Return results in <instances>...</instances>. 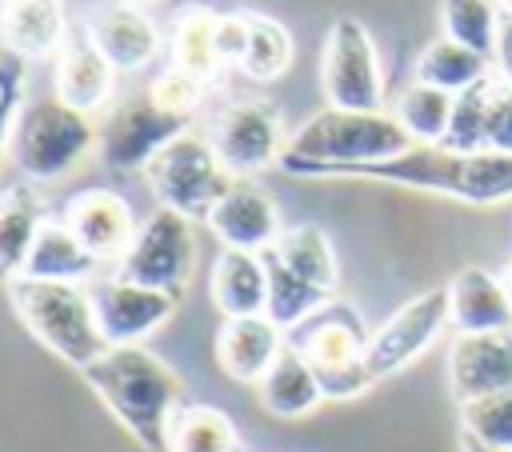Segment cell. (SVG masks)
<instances>
[{
	"instance_id": "obj_1",
	"label": "cell",
	"mask_w": 512,
	"mask_h": 452,
	"mask_svg": "<svg viewBox=\"0 0 512 452\" xmlns=\"http://www.w3.org/2000/svg\"><path fill=\"white\" fill-rule=\"evenodd\" d=\"M80 376L144 452H164L168 424L184 404V384L156 352L144 344L104 348Z\"/></svg>"
},
{
	"instance_id": "obj_2",
	"label": "cell",
	"mask_w": 512,
	"mask_h": 452,
	"mask_svg": "<svg viewBox=\"0 0 512 452\" xmlns=\"http://www.w3.org/2000/svg\"><path fill=\"white\" fill-rule=\"evenodd\" d=\"M408 132L392 120V112H352L324 104L288 136L280 168L288 176H344L364 164H384L408 152Z\"/></svg>"
},
{
	"instance_id": "obj_3",
	"label": "cell",
	"mask_w": 512,
	"mask_h": 452,
	"mask_svg": "<svg viewBox=\"0 0 512 452\" xmlns=\"http://www.w3.org/2000/svg\"><path fill=\"white\" fill-rule=\"evenodd\" d=\"M340 180H380L392 188H412L428 196H448L460 204H508L512 200V156L508 152H452L444 144H412L408 152L384 160V164H364L344 172Z\"/></svg>"
},
{
	"instance_id": "obj_4",
	"label": "cell",
	"mask_w": 512,
	"mask_h": 452,
	"mask_svg": "<svg viewBox=\"0 0 512 452\" xmlns=\"http://www.w3.org/2000/svg\"><path fill=\"white\" fill-rule=\"evenodd\" d=\"M8 304L20 316V324L64 364L88 368L108 344L96 328L88 284H64V280H12Z\"/></svg>"
},
{
	"instance_id": "obj_5",
	"label": "cell",
	"mask_w": 512,
	"mask_h": 452,
	"mask_svg": "<svg viewBox=\"0 0 512 452\" xmlns=\"http://www.w3.org/2000/svg\"><path fill=\"white\" fill-rule=\"evenodd\" d=\"M368 336L372 332L364 316L348 300L332 296L324 308H316L304 324L288 332V344L316 368L324 400H356L376 384V376L364 364Z\"/></svg>"
},
{
	"instance_id": "obj_6",
	"label": "cell",
	"mask_w": 512,
	"mask_h": 452,
	"mask_svg": "<svg viewBox=\"0 0 512 452\" xmlns=\"http://www.w3.org/2000/svg\"><path fill=\"white\" fill-rule=\"evenodd\" d=\"M100 128L60 96L32 100L12 132V160L28 180H60L88 160Z\"/></svg>"
},
{
	"instance_id": "obj_7",
	"label": "cell",
	"mask_w": 512,
	"mask_h": 452,
	"mask_svg": "<svg viewBox=\"0 0 512 452\" xmlns=\"http://www.w3.org/2000/svg\"><path fill=\"white\" fill-rule=\"evenodd\" d=\"M144 180L156 192V204H168L192 220H208V212L236 184V176L216 156L212 140L192 128L152 156V164L144 168Z\"/></svg>"
},
{
	"instance_id": "obj_8",
	"label": "cell",
	"mask_w": 512,
	"mask_h": 452,
	"mask_svg": "<svg viewBox=\"0 0 512 452\" xmlns=\"http://www.w3.org/2000/svg\"><path fill=\"white\" fill-rule=\"evenodd\" d=\"M320 92L332 108L384 112V64L372 32L356 16H336L320 48Z\"/></svg>"
},
{
	"instance_id": "obj_9",
	"label": "cell",
	"mask_w": 512,
	"mask_h": 452,
	"mask_svg": "<svg viewBox=\"0 0 512 452\" xmlns=\"http://www.w3.org/2000/svg\"><path fill=\"white\" fill-rule=\"evenodd\" d=\"M192 268H196V220L168 204H156L140 220L128 252L116 264V276L180 296L184 284L192 280Z\"/></svg>"
},
{
	"instance_id": "obj_10",
	"label": "cell",
	"mask_w": 512,
	"mask_h": 452,
	"mask_svg": "<svg viewBox=\"0 0 512 452\" xmlns=\"http://www.w3.org/2000/svg\"><path fill=\"white\" fill-rule=\"evenodd\" d=\"M208 140L232 176H256L272 164L280 168L288 124L280 104H272L268 96H232L224 108H216Z\"/></svg>"
},
{
	"instance_id": "obj_11",
	"label": "cell",
	"mask_w": 512,
	"mask_h": 452,
	"mask_svg": "<svg viewBox=\"0 0 512 452\" xmlns=\"http://www.w3.org/2000/svg\"><path fill=\"white\" fill-rule=\"evenodd\" d=\"M452 328V316H448V288H424L416 296H408L400 308H392L384 316V324L372 328L368 336V352H364V364L368 372L380 380L412 368L444 332Z\"/></svg>"
},
{
	"instance_id": "obj_12",
	"label": "cell",
	"mask_w": 512,
	"mask_h": 452,
	"mask_svg": "<svg viewBox=\"0 0 512 452\" xmlns=\"http://www.w3.org/2000/svg\"><path fill=\"white\" fill-rule=\"evenodd\" d=\"M188 124L192 120L164 112L144 92V96H132L108 112V120L100 124L96 152L112 172H144L160 148H168L176 136L188 132Z\"/></svg>"
},
{
	"instance_id": "obj_13",
	"label": "cell",
	"mask_w": 512,
	"mask_h": 452,
	"mask_svg": "<svg viewBox=\"0 0 512 452\" xmlns=\"http://www.w3.org/2000/svg\"><path fill=\"white\" fill-rule=\"evenodd\" d=\"M88 296H92L96 328H100V336H104L108 348L144 344L152 332H160L172 320V312L180 304V296L160 292V288L132 284V280L116 276V272L88 280Z\"/></svg>"
},
{
	"instance_id": "obj_14",
	"label": "cell",
	"mask_w": 512,
	"mask_h": 452,
	"mask_svg": "<svg viewBox=\"0 0 512 452\" xmlns=\"http://www.w3.org/2000/svg\"><path fill=\"white\" fill-rule=\"evenodd\" d=\"M448 392L460 404L512 388V328L500 332H456L448 344Z\"/></svg>"
},
{
	"instance_id": "obj_15",
	"label": "cell",
	"mask_w": 512,
	"mask_h": 452,
	"mask_svg": "<svg viewBox=\"0 0 512 452\" xmlns=\"http://www.w3.org/2000/svg\"><path fill=\"white\" fill-rule=\"evenodd\" d=\"M84 32L96 40V48L112 60L116 72H144L168 48V36L160 32V24L140 4H128V0H112L96 8L84 20Z\"/></svg>"
},
{
	"instance_id": "obj_16",
	"label": "cell",
	"mask_w": 512,
	"mask_h": 452,
	"mask_svg": "<svg viewBox=\"0 0 512 452\" xmlns=\"http://www.w3.org/2000/svg\"><path fill=\"white\" fill-rule=\"evenodd\" d=\"M208 228L224 248L268 252L288 224H284L276 200L252 176H236V184L224 192V200L208 212Z\"/></svg>"
},
{
	"instance_id": "obj_17",
	"label": "cell",
	"mask_w": 512,
	"mask_h": 452,
	"mask_svg": "<svg viewBox=\"0 0 512 452\" xmlns=\"http://www.w3.org/2000/svg\"><path fill=\"white\" fill-rule=\"evenodd\" d=\"M60 220L80 236V244L96 256V264H120V256L128 252V244L140 228L128 196H120L112 188H84V192L68 196Z\"/></svg>"
},
{
	"instance_id": "obj_18",
	"label": "cell",
	"mask_w": 512,
	"mask_h": 452,
	"mask_svg": "<svg viewBox=\"0 0 512 452\" xmlns=\"http://www.w3.org/2000/svg\"><path fill=\"white\" fill-rule=\"evenodd\" d=\"M288 332L272 316H232L216 332V364L236 384H260L264 372L284 352Z\"/></svg>"
},
{
	"instance_id": "obj_19",
	"label": "cell",
	"mask_w": 512,
	"mask_h": 452,
	"mask_svg": "<svg viewBox=\"0 0 512 452\" xmlns=\"http://www.w3.org/2000/svg\"><path fill=\"white\" fill-rule=\"evenodd\" d=\"M72 40L64 0H0V48L32 60H56Z\"/></svg>"
},
{
	"instance_id": "obj_20",
	"label": "cell",
	"mask_w": 512,
	"mask_h": 452,
	"mask_svg": "<svg viewBox=\"0 0 512 452\" xmlns=\"http://www.w3.org/2000/svg\"><path fill=\"white\" fill-rule=\"evenodd\" d=\"M116 68L112 60L96 48V40L88 32H72V40L64 44V52L56 56L52 64V92L72 104L76 112L92 116L100 112L108 100H112V88H116Z\"/></svg>"
},
{
	"instance_id": "obj_21",
	"label": "cell",
	"mask_w": 512,
	"mask_h": 452,
	"mask_svg": "<svg viewBox=\"0 0 512 452\" xmlns=\"http://www.w3.org/2000/svg\"><path fill=\"white\" fill-rule=\"evenodd\" d=\"M444 288H448L452 332H500V328H512V300H508V288H504L500 272L468 264Z\"/></svg>"
},
{
	"instance_id": "obj_22",
	"label": "cell",
	"mask_w": 512,
	"mask_h": 452,
	"mask_svg": "<svg viewBox=\"0 0 512 452\" xmlns=\"http://www.w3.org/2000/svg\"><path fill=\"white\" fill-rule=\"evenodd\" d=\"M216 8L208 4H184L172 20H168V64L180 68V72H192L200 76L204 84H216L228 64L220 60V48H216Z\"/></svg>"
},
{
	"instance_id": "obj_23",
	"label": "cell",
	"mask_w": 512,
	"mask_h": 452,
	"mask_svg": "<svg viewBox=\"0 0 512 452\" xmlns=\"http://www.w3.org/2000/svg\"><path fill=\"white\" fill-rule=\"evenodd\" d=\"M212 304L224 320L232 316H260L268 308V264L264 252H236L224 248L208 276Z\"/></svg>"
},
{
	"instance_id": "obj_24",
	"label": "cell",
	"mask_w": 512,
	"mask_h": 452,
	"mask_svg": "<svg viewBox=\"0 0 512 452\" xmlns=\"http://www.w3.org/2000/svg\"><path fill=\"white\" fill-rule=\"evenodd\" d=\"M48 212L36 188L28 184H4L0 188V284L8 288L12 280L24 276L28 252L36 244V232L44 228Z\"/></svg>"
},
{
	"instance_id": "obj_25",
	"label": "cell",
	"mask_w": 512,
	"mask_h": 452,
	"mask_svg": "<svg viewBox=\"0 0 512 452\" xmlns=\"http://www.w3.org/2000/svg\"><path fill=\"white\" fill-rule=\"evenodd\" d=\"M256 396H260L264 412H272L280 420H304L324 404V388H320L316 368L292 344H284L276 364L264 372V380L256 384Z\"/></svg>"
},
{
	"instance_id": "obj_26",
	"label": "cell",
	"mask_w": 512,
	"mask_h": 452,
	"mask_svg": "<svg viewBox=\"0 0 512 452\" xmlns=\"http://www.w3.org/2000/svg\"><path fill=\"white\" fill-rule=\"evenodd\" d=\"M96 256L80 244V236L64 224V220H44V228L36 232V244L28 252L24 276L28 280H64V284H88L96 280Z\"/></svg>"
},
{
	"instance_id": "obj_27",
	"label": "cell",
	"mask_w": 512,
	"mask_h": 452,
	"mask_svg": "<svg viewBox=\"0 0 512 452\" xmlns=\"http://www.w3.org/2000/svg\"><path fill=\"white\" fill-rule=\"evenodd\" d=\"M268 252L280 264H288L296 276H304L308 284H316L328 296H336V288H340V260H336L332 236L320 224H288Z\"/></svg>"
},
{
	"instance_id": "obj_28",
	"label": "cell",
	"mask_w": 512,
	"mask_h": 452,
	"mask_svg": "<svg viewBox=\"0 0 512 452\" xmlns=\"http://www.w3.org/2000/svg\"><path fill=\"white\" fill-rule=\"evenodd\" d=\"M164 452H244V436L224 408L184 400L168 424Z\"/></svg>"
},
{
	"instance_id": "obj_29",
	"label": "cell",
	"mask_w": 512,
	"mask_h": 452,
	"mask_svg": "<svg viewBox=\"0 0 512 452\" xmlns=\"http://www.w3.org/2000/svg\"><path fill=\"white\" fill-rule=\"evenodd\" d=\"M488 76H492V60L456 44V40H448V36H436L432 44H424L420 56H416V68H412V80L432 84V88L452 92V96L488 80Z\"/></svg>"
},
{
	"instance_id": "obj_30",
	"label": "cell",
	"mask_w": 512,
	"mask_h": 452,
	"mask_svg": "<svg viewBox=\"0 0 512 452\" xmlns=\"http://www.w3.org/2000/svg\"><path fill=\"white\" fill-rule=\"evenodd\" d=\"M392 120L408 132L412 144H444L448 120H452V92H440L432 84L408 80L392 96Z\"/></svg>"
},
{
	"instance_id": "obj_31",
	"label": "cell",
	"mask_w": 512,
	"mask_h": 452,
	"mask_svg": "<svg viewBox=\"0 0 512 452\" xmlns=\"http://www.w3.org/2000/svg\"><path fill=\"white\" fill-rule=\"evenodd\" d=\"M244 16H248V44L236 68L256 84H272L292 68V56H296L292 32L268 12H244Z\"/></svg>"
},
{
	"instance_id": "obj_32",
	"label": "cell",
	"mask_w": 512,
	"mask_h": 452,
	"mask_svg": "<svg viewBox=\"0 0 512 452\" xmlns=\"http://www.w3.org/2000/svg\"><path fill=\"white\" fill-rule=\"evenodd\" d=\"M264 264H268V308L264 316H272L284 332H292L296 324H304L316 308H324L332 296L316 284H308L304 276H296L288 264H280L272 252H264Z\"/></svg>"
},
{
	"instance_id": "obj_33",
	"label": "cell",
	"mask_w": 512,
	"mask_h": 452,
	"mask_svg": "<svg viewBox=\"0 0 512 452\" xmlns=\"http://www.w3.org/2000/svg\"><path fill=\"white\" fill-rule=\"evenodd\" d=\"M504 0H440V36L492 60Z\"/></svg>"
},
{
	"instance_id": "obj_34",
	"label": "cell",
	"mask_w": 512,
	"mask_h": 452,
	"mask_svg": "<svg viewBox=\"0 0 512 452\" xmlns=\"http://www.w3.org/2000/svg\"><path fill=\"white\" fill-rule=\"evenodd\" d=\"M492 88H496V76H488V80H480V84H472V88L452 96V120H448L444 148H452V152H480L484 148Z\"/></svg>"
},
{
	"instance_id": "obj_35",
	"label": "cell",
	"mask_w": 512,
	"mask_h": 452,
	"mask_svg": "<svg viewBox=\"0 0 512 452\" xmlns=\"http://www.w3.org/2000/svg\"><path fill=\"white\" fill-rule=\"evenodd\" d=\"M460 432L492 448H512V388L460 404Z\"/></svg>"
},
{
	"instance_id": "obj_36",
	"label": "cell",
	"mask_w": 512,
	"mask_h": 452,
	"mask_svg": "<svg viewBox=\"0 0 512 452\" xmlns=\"http://www.w3.org/2000/svg\"><path fill=\"white\" fill-rule=\"evenodd\" d=\"M208 88L212 84H204L200 76H192V72H180V68H164L152 84H148V96L164 108V112H172V116H184V120H192L200 108H204V100H208Z\"/></svg>"
},
{
	"instance_id": "obj_37",
	"label": "cell",
	"mask_w": 512,
	"mask_h": 452,
	"mask_svg": "<svg viewBox=\"0 0 512 452\" xmlns=\"http://www.w3.org/2000/svg\"><path fill=\"white\" fill-rule=\"evenodd\" d=\"M24 88H28V60L0 48V156L4 148H12V132L28 108Z\"/></svg>"
},
{
	"instance_id": "obj_38",
	"label": "cell",
	"mask_w": 512,
	"mask_h": 452,
	"mask_svg": "<svg viewBox=\"0 0 512 452\" xmlns=\"http://www.w3.org/2000/svg\"><path fill=\"white\" fill-rule=\"evenodd\" d=\"M484 148L508 152L512 156V84L496 80L492 104H488V128H484Z\"/></svg>"
},
{
	"instance_id": "obj_39",
	"label": "cell",
	"mask_w": 512,
	"mask_h": 452,
	"mask_svg": "<svg viewBox=\"0 0 512 452\" xmlns=\"http://www.w3.org/2000/svg\"><path fill=\"white\" fill-rule=\"evenodd\" d=\"M244 44H248V16L244 12H220L216 16V48H220V60L228 68L240 64Z\"/></svg>"
},
{
	"instance_id": "obj_40",
	"label": "cell",
	"mask_w": 512,
	"mask_h": 452,
	"mask_svg": "<svg viewBox=\"0 0 512 452\" xmlns=\"http://www.w3.org/2000/svg\"><path fill=\"white\" fill-rule=\"evenodd\" d=\"M492 76L512 84V12L504 8L500 28H496V48H492Z\"/></svg>"
},
{
	"instance_id": "obj_41",
	"label": "cell",
	"mask_w": 512,
	"mask_h": 452,
	"mask_svg": "<svg viewBox=\"0 0 512 452\" xmlns=\"http://www.w3.org/2000/svg\"><path fill=\"white\" fill-rule=\"evenodd\" d=\"M460 452H512V448H492V444H480V440L460 432Z\"/></svg>"
},
{
	"instance_id": "obj_42",
	"label": "cell",
	"mask_w": 512,
	"mask_h": 452,
	"mask_svg": "<svg viewBox=\"0 0 512 452\" xmlns=\"http://www.w3.org/2000/svg\"><path fill=\"white\" fill-rule=\"evenodd\" d=\"M500 280H504V288H508V300H512V256L500 264Z\"/></svg>"
},
{
	"instance_id": "obj_43",
	"label": "cell",
	"mask_w": 512,
	"mask_h": 452,
	"mask_svg": "<svg viewBox=\"0 0 512 452\" xmlns=\"http://www.w3.org/2000/svg\"><path fill=\"white\" fill-rule=\"evenodd\" d=\"M128 4H140L144 8V4H156V0H128Z\"/></svg>"
},
{
	"instance_id": "obj_44",
	"label": "cell",
	"mask_w": 512,
	"mask_h": 452,
	"mask_svg": "<svg viewBox=\"0 0 512 452\" xmlns=\"http://www.w3.org/2000/svg\"><path fill=\"white\" fill-rule=\"evenodd\" d=\"M504 8H508V12H512V0H504Z\"/></svg>"
}]
</instances>
